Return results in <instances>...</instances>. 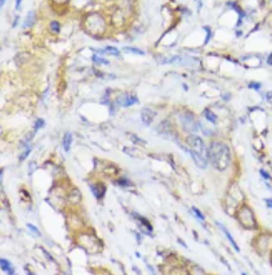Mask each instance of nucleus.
<instances>
[{
    "label": "nucleus",
    "instance_id": "obj_10",
    "mask_svg": "<svg viewBox=\"0 0 272 275\" xmlns=\"http://www.w3.org/2000/svg\"><path fill=\"white\" fill-rule=\"evenodd\" d=\"M0 265H1L2 270H3L4 272H7L8 275L14 274V268H13L12 263H11L10 262H8L7 259L1 258V260H0Z\"/></svg>",
    "mask_w": 272,
    "mask_h": 275
},
{
    "label": "nucleus",
    "instance_id": "obj_4",
    "mask_svg": "<svg viewBox=\"0 0 272 275\" xmlns=\"http://www.w3.org/2000/svg\"><path fill=\"white\" fill-rule=\"evenodd\" d=\"M87 28H89V31L91 33H94L96 35L103 32L104 28V22L101 16L97 13L90 14L87 19Z\"/></svg>",
    "mask_w": 272,
    "mask_h": 275
},
{
    "label": "nucleus",
    "instance_id": "obj_11",
    "mask_svg": "<svg viewBox=\"0 0 272 275\" xmlns=\"http://www.w3.org/2000/svg\"><path fill=\"white\" fill-rule=\"evenodd\" d=\"M34 21H35V13H34V12H30L27 15V17H25L24 21H23V25H22V27H23L24 29H25V28L32 27L33 24H34Z\"/></svg>",
    "mask_w": 272,
    "mask_h": 275
},
{
    "label": "nucleus",
    "instance_id": "obj_5",
    "mask_svg": "<svg viewBox=\"0 0 272 275\" xmlns=\"http://www.w3.org/2000/svg\"><path fill=\"white\" fill-rule=\"evenodd\" d=\"M239 220H240L242 225L245 228L248 229H254L256 226V221L254 218V215L252 211L247 206L243 208L239 213Z\"/></svg>",
    "mask_w": 272,
    "mask_h": 275
},
{
    "label": "nucleus",
    "instance_id": "obj_26",
    "mask_svg": "<svg viewBox=\"0 0 272 275\" xmlns=\"http://www.w3.org/2000/svg\"><path fill=\"white\" fill-rule=\"evenodd\" d=\"M29 166H30V172H33L36 168H37V165H36V163H35V162H33V161L30 163V165H29Z\"/></svg>",
    "mask_w": 272,
    "mask_h": 275
},
{
    "label": "nucleus",
    "instance_id": "obj_31",
    "mask_svg": "<svg viewBox=\"0 0 272 275\" xmlns=\"http://www.w3.org/2000/svg\"><path fill=\"white\" fill-rule=\"evenodd\" d=\"M242 275H247V274H246V273H244V272H242Z\"/></svg>",
    "mask_w": 272,
    "mask_h": 275
},
{
    "label": "nucleus",
    "instance_id": "obj_6",
    "mask_svg": "<svg viewBox=\"0 0 272 275\" xmlns=\"http://www.w3.org/2000/svg\"><path fill=\"white\" fill-rule=\"evenodd\" d=\"M116 103L118 105H121V106L123 107H129V106H132L133 104L138 103V98H136V96H131V95L126 94L124 96H119V98L116 100Z\"/></svg>",
    "mask_w": 272,
    "mask_h": 275
},
{
    "label": "nucleus",
    "instance_id": "obj_20",
    "mask_svg": "<svg viewBox=\"0 0 272 275\" xmlns=\"http://www.w3.org/2000/svg\"><path fill=\"white\" fill-rule=\"evenodd\" d=\"M43 126H44V121L42 120V119H38V120L35 122V126H34V129H35L36 131H37L38 129H40L41 127H43Z\"/></svg>",
    "mask_w": 272,
    "mask_h": 275
},
{
    "label": "nucleus",
    "instance_id": "obj_15",
    "mask_svg": "<svg viewBox=\"0 0 272 275\" xmlns=\"http://www.w3.org/2000/svg\"><path fill=\"white\" fill-rule=\"evenodd\" d=\"M92 59H93V61H94V63H96V64H103V65H109L110 64V61H108V59L99 57V56L96 55V54L93 55Z\"/></svg>",
    "mask_w": 272,
    "mask_h": 275
},
{
    "label": "nucleus",
    "instance_id": "obj_1",
    "mask_svg": "<svg viewBox=\"0 0 272 275\" xmlns=\"http://www.w3.org/2000/svg\"><path fill=\"white\" fill-rule=\"evenodd\" d=\"M209 150V159L212 165L219 171H226L231 162V152L228 145L223 142H211Z\"/></svg>",
    "mask_w": 272,
    "mask_h": 275
},
{
    "label": "nucleus",
    "instance_id": "obj_29",
    "mask_svg": "<svg viewBox=\"0 0 272 275\" xmlns=\"http://www.w3.org/2000/svg\"><path fill=\"white\" fill-rule=\"evenodd\" d=\"M19 4H20V1H19V0H17V1H16V8H19Z\"/></svg>",
    "mask_w": 272,
    "mask_h": 275
},
{
    "label": "nucleus",
    "instance_id": "obj_14",
    "mask_svg": "<svg viewBox=\"0 0 272 275\" xmlns=\"http://www.w3.org/2000/svg\"><path fill=\"white\" fill-rule=\"evenodd\" d=\"M71 143H72V135L70 132H67L63 137V141H62V145H63V148L66 151H69Z\"/></svg>",
    "mask_w": 272,
    "mask_h": 275
},
{
    "label": "nucleus",
    "instance_id": "obj_16",
    "mask_svg": "<svg viewBox=\"0 0 272 275\" xmlns=\"http://www.w3.org/2000/svg\"><path fill=\"white\" fill-rule=\"evenodd\" d=\"M124 51H127V52H131V53H135V54H140V55H144V51H141L140 49H137V48H132V47H126L123 49Z\"/></svg>",
    "mask_w": 272,
    "mask_h": 275
},
{
    "label": "nucleus",
    "instance_id": "obj_30",
    "mask_svg": "<svg viewBox=\"0 0 272 275\" xmlns=\"http://www.w3.org/2000/svg\"><path fill=\"white\" fill-rule=\"evenodd\" d=\"M0 3H1V5H3L4 4V1H3V0H1V1H0Z\"/></svg>",
    "mask_w": 272,
    "mask_h": 275
},
{
    "label": "nucleus",
    "instance_id": "obj_22",
    "mask_svg": "<svg viewBox=\"0 0 272 275\" xmlns=\"http://www.w3.org/2000/svg\"><path fill=\"white\" fill-rule=\"evenodd\" d=\"M31 150H32V148H31V147H29V146H27V149H25V151L23 152V154H21L20 157H19V161H23L24 159L27 158L28 156H29V154L31 152Z\"/></svg>",
    "mask_w": 272,
    "mask_h": 275
},
{
    "label": "nucleus",
    "instance_id": "obj_9",
    "mask_svg": "<svg viewBox=\"0 0 272 275\" xmlns=\"http://www.w3.org/2000/svg\"><path fill=\"white\" fill-rule=\"evenodd\" d=\"M91 189H92L93 194L95 195V197L97 199H101L106 192V188L103 184H95V185H91Z\"/></svg>",
    "mask_w": 272,
    "mask_h": 275
},
{
    "label": "nucleus",
    "instance_id": "obj_23",
    "mask_svg": "<svg viewBox=\"0 0 272 275\" xmlns=\"http://www.w3.org/2000/svg\"><path fill=\"white\" fill-rule=\"evenodd\" d=\"M27 226H28V228H29V229L31 230V231L33 232L34 234H36V235H37V236H40V235H41V234H40V232H39V230H38L37 228H36V226H34L33 225H31V223H28V225H27Z\"/></svg>",
    "mask_w": 272,
    "mask_h": 275
},
{
    "label": "nucleus",
    "instance_id": "obj_32",
    "mask_svg": "<svg viewBox=\"0 0 272 275\" xmlns=\"http://www.w3.org/2000/svg\"><path fill=\"white\" fill-rule=\"evenodd\" d=\"M13 275H16V274H13Z\"/></svg>",
    "mask_w": 272,
    "mask_h": 275
},
{
    "label": "nucleus",
    "instance_id": "obj_3",
    "mask_svg": "<svg viewBox=\"0 0 272 275\" xmlns=\"http://www.w3.org/2000/svg\"><path fill=\"white\" fill-rule=\"evenodd\" d=\"M179 121L181 124V127L186 132L190 134H194L198 131V126H199V122L195 120L194 115L190 112H185L179 114Z\"/></svg>",
    "mask_w": 272,
    "mask_h": 275
},
{
    "label": "nucleus",
    "instance_id": "obj_19",
    "mask_svg": "<svg viewBox=\"0 0 272 275\" xmlns=\"http://www.w3.org/2000/svg\"><path fill=\"white\" fill-rule=\"evenodd\" d=\"M248 87L252 90H259L260 87H262V84L257 83V82H251V83H249Z\"/></svg>",
    "mask_w": 272,
    "mask_h": 275
},
{
    "label": "nucleus",
    "instance_id": "obj_24",
    "mask_svg": "<svg viewBox=\"0 0 272 275\" xmlns=\"http://www.w3.org/2000/svg\"><path fill=\"white\" fill-rule=\"evenodd\" d=\"M259 174H260V176H262V177L264 178L265 180H269V179H270V175H269L268 172L265 171V169H263V168L259 169Z\"/></svg>",
    "mask_w": 272,
    "mask_h": 275
},
{
    "label": "nucleus",
    "instance_id": "obj_8",
    "mask_svg": "<svg viewBox=\"0 0 272 275\" xmlns=\"http://www.w3.org/2000/svg\"><path fill=\"white\" fill-rule=\"evenodd\" d=\"M216 225H217V226H219V228L222 230L223 231V233L226 235V237L228 238V240H229V242L231 243V246H233L234 248V250L236 251V252H239V246H237V243H236V241H235L234 240V238L232 237V235L229 233V231L228 230L226 229V226L225 225H223L222 223H219V221H216Z\"/></svg>",
    "mask_w": 272,
    "mask_h": 275
},
{
    "label": "nucleus",
    "instance_id": "obj_13",
    "mask_svg": "<svg viewBox=\"0 0 272 275\" xmlns=\"http://www.w3.org/2000/svg\"><path fill=\"white\" fill-rule=\"evenodd\" d=\"M96 51V53H108V54H111V55H115L118 56L119 55V50L116 49L115 47H107L104 50H94Z\"/></svg>",
    "mask_w": 272,
    "mask_h": 275
},
{
    "label": "nucleus",
    "instance_id": "obj_12",
    "mask_svg": "<svg viewBox=\"0 0 272 275\" xmlns=\"http://www.w3.org/2000/svg\"><path fill=\"white\" fill-rule=\"evenodd\" d=\"M204 115H205L206 120H208L210 123L212 124H216L217 122V117L214 114V112H212L210 109L206 108L205 110H204Z\"/></svg>",
    "mask_w": 272,
    "mask_h": 275
},
{
    "label": "nucleus",
    "instance_id": "obj_7",
    "mask_svg": "<svg viewBox=\"0 0 272 275\" xmlns=\"http://www.w3.org/2000/svg\"><path fill=\"white\" fill-rule=\"evenodd\" d=\"M156 117V112H154L150 108H144L141 110V119L146 125H150Z\"/></svg>",
    "mask_w": 272,
    "mask_h": 275
},
{
    "label": "nucleus",
    "instance_id": "obj_21",
    "mask_svg": "<svg viewBox=\"0 0 272 275\" xmlns=\"http://www.w3.org/2000/svg\"><path fill=\"white\" fill-rule=\"evenodd\" d=\"M204 30L207 32V36H206V39H205V45H206V44H208L209 40H210L212 33H211V30H210V28H209V27H204Z\"/></svg>",
    "mask_w": 272,
    "mask_h": 275
},
{
    "label": "nucleus",
    "instance_id": "obj_27",
    "mask_svg": "<svg viewBox=\"0 0 272 275\" xmlns=\"http://www.w3.org/2000/svg\"><path fill=\"white\" fill-rule=\"evenodd\" d=\"M42 251H43V253H44V255H45V256H48V258H49L50 260H53V258H52V256H51V255H50L49 253H48V252H47V251H45V250H42Z\"/></svg>",
    "mask_w": 272,
    "mask_h": 275
},
{
    "label": "nucleus",
    "instance_id": "obj_28",
    "mask_svg": "<svg viewBox=\"0 0 272 275\" xmlns=\"http://www.w3.org/2000/svg\"><path fill=\"white\" fill-rule=\"evenodd\" d=\"M266 98H267V100H271V98H272V91H269L267 94H266Z\"/></svg>",
    "mask_w": 272,
    "mask_h": 275
},
{
    "label": "nucleus",
    "instance_id": "obj_2",
    "mask_svg": "<svg viewBox=\"0 0 272 275\" xmlns=\"http://www.w3.org/2000/svg\"><path fill=\"white\" fill-rule=\"evenodd\" d=\"M187 143L189 145V150L195 152L196 155H198L199 157H202L206 160L209 159V150L206 147L205 143L202 140V138L198 137V135H190L188 138H187Z\"/></svg>",
    "mask_w": 272,
    "mask_h": 275
},
{
    "label": "nucleus",
    "instance_id": "obj_18",
    "mask_svg": "<svg viewBox=\"0 0 272 275\" xmlns=\"http://www.w3.org/2000/svg\"><path fill=\"white\" fill-rule=\"evenodd\" d=\"M192 211L194 212V214L196 215V217L198 218V219H200V220H205V216H204L203 213L200 212L197 208H195V206H192Z\"/></svg>",
    "mask_w": 272,
    "mask_h": 275
},
{
    "label": "nucleus",
    "instance_id": "obj_17",
    "mask_svg": "<svg viewBox=\"0 0 272 275\" xmlns=\"http://www.w3.org/2000/svg\"><path fill=\"white\" fill-rule=\"evenodd\" d=\"M50 29L53 31V32H55V33H58L59 32V30H60V24H59V22L58 21H52L51 22V24H50Z\"/></svg>",
    "mask_w": 272,
    "mask_h": 275
},
{
    "label": "nucleus",
    "instance_id": "obj_25",
    "mask_svg": "<svg viewBox=\"0 0 272 275\" xmlns=\"http://www.w3.org/2000/svg\"><path fill=\"white\" fill-rule=\"evenodd\" d=\"M265 202H266V204H267L268 208L270 209H272V198H266Z\"/></svg>",
    "mask_w": 272,
    "mask_h": 275
}]
</instances>
